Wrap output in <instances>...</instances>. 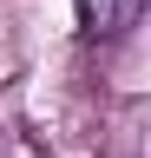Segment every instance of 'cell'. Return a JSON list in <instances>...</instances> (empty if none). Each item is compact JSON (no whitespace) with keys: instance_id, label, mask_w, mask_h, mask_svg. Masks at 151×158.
<instances>
[{"instance_id":"cell-1","label":"cell","mask_w":151,"mask_h":158,"mask_svg":"<svg viewBox=\"0 0 151 158\" xmlns=\"http://www.w3.org/2000/svg\"><path fill=\"white\" fill-rule=\"evenodd\" d=\"M138 7H145V0H72L85 40H112V33H125L131 20H138Z\"/></svg>"}]
</instances>
